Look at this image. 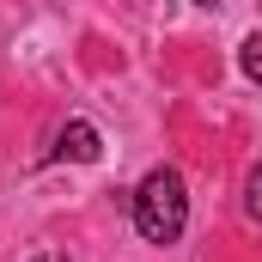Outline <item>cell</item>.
Wrapping results in <instances>:
<instances>
[{"mask_svg": "<svg viewBox=\"0 0 262 262\" xmlns=\"http://www.w3.org/2000/svg\"><path fill=\"white\" fill-rule=\"evenodd\" d=\"M134 226H140L146 244H177L183 238V226H189V189H183V177L171 165L146 171V183L134 189Z\"/></svg>", "mask_w": 262, "mask_h": 262, "instance_id": "cell-1", "label": "cell"}, {"mask_svg": "<svg viewBox=\"0 0 262 262\" xmlns=\"http://www.w3.org/2000/svg\"><path fill=\"white\" fill-rule=\"evenodd\" d=\"M104 152V134L92 128V122H67L61 140H55V159H73V165H92Z\"/></svg>", "mask_w": 262, "mask_h": 262, "instance_id": "cell-2", "label": "cell"}, {"mask_svg": "<svg viewBox=\"0 0 262 262\" xmlns=\"http://www.w3.org/2000/svg\"><path fill=\"white\" fill-rule=\"evenodd\" d=\"M238 61H244V73H250V85H262V31H250V37H244Z\"/></svg>", "mask_w": 262, "mask_h": 262, "instance_id": "cell-3", "label": "cell"}, {"mask_svg": "<svg viewBox=\"0 0 262 262\" xmlns=\"http://www.w3.org/2000/svg\"><path fill=\"white\" fill-rule=\"evenodd\" d=\"M244 207H250V220L262 226V159L250 165V177H244Z\"/></svg>", "mask_w": 262, "mask_h": 262, "instance_id": "cell-4", "label": "cell"}, {"mask_svg": "<svg viewBox=\"0 0 262 262\" xmlns=\"http://www.w3.org/2000/svg\"><path fill=\"white\" fill-rule=\"evenodd\" d=\"M37 262H55V256H37Z\"/></svg>", "mask_w": 262, "mask_h": 262, "instance_id": "cell-5", "label": "cell"}]
</instances>
